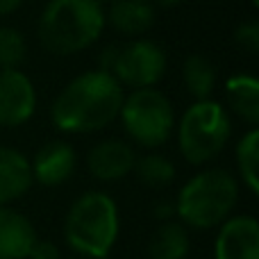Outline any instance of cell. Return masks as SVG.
<instances>
[{
	"mask_svg": "<svg viewBox=\"0 0 259 259\" xmlns=\"http://www.w3.org/2000/svg\"><path fill=\"white\" fill-rule=\"evenodd\" d=\"M123 87L109 73L94 71L64 87L53 105V123L66 132H94L116 121Z\"/></svg>",
	"mask_w": 259,
	"mask_h": 259,
	"instance_id": "cell-1",
	"label": "cell"
},
{
	"mask_svg": "<svg viewBox=\"0 0 259 259\" xmlns=\"http://www.w3.org/2000/svg\"><path fill=\"white\" fill-rule=\"evenodd\" d=\"M105 27L98 0H50L39 21L41 44L55 55H73L89 48Z\"/></svg>",
	"mask_w": 259,
	"mask_h": 259,
	"instance_id": "cell-2",
	"label": "cell"
},
{
	"mask_svg": "<svg viewBox=\"0 0 259 259\" xmlns=\"http://www.w3.org/2000/svg\"><path fill=\"white\" fill-rule=\"evenodd\" d=\"M68 246L84 257H105L118 237V209L103 191L80 196L68 209L64 223Z\"/></svg>",
	"mask_w": 259,
	"mask_h": 259,
	"instance_id": "cell-3",
	"label": "cell"
},
{
	"mask_svg": "<svg viewBox=\"0 0 259 259\" xmlns=\"http://www.w3.org/2000/svg\"><path fill=\"white\" fill-rule=\"evenodd\" d=\"M237 196L239 184L228 170H202L180 189L175 214L191 228H214L230 216L237 205Z\"/></svg>",
	"mask_w": 259,
	"mask_h": 259,
	"instance_id": "cell-4",
	"label": "cell"
},
{
	"mask_svg": "<svg viewBox=\"0 0 259 259\" xmlns=\"http://www.w3.org/2000/svg\"><path fill=\"white\" fill-rule=\"evenodd\" d=\"M230 139L228 112L214 100H196L178 127L180 152L189 164L211 161Z\"/></svg>",
	"mask_w": 259,
	"mask_h": 259,
	"instance_id": "cell-5",
	"label": "cell"
},
{
	"mask_svg": "<svg viewBox=\"0 0 259 259\" xmlns=\"http://www.w3.org/2000/svg\"><path fill=\"white\" fill-rule=\"evenodd\" d=\"M118 116L123 118L132 141L146 148H157L168 141L173 132V107L157 89H134L123 98Z\"/></svg>",
	"mask_w": 259,
	"mask_h": 259,
	"instance_id": "cell-6",
	"label": "cell"
},
{
	"mask_svg": "<svg viewBox=\"0 0 259 259\" xmlns=\"http://www.w3.org/2000/svg\"><path fill=\"white\" fill-rule=\"evenodd\" d=\"M100 71L109 73L118 84L132 89H150L166 71V55L152 41H132L127 46H109L100 59Z\"/></svg>",
	"mask_w": 259,
	"mask_h": 259,
	"instance_id": "cell-7",
	"label": "cell"
},
{
	"mask_svg": "<svg viewBox=\"0 0 259 259\" xmlns=\"http://www.w3.org/2000/svg\"><path fill=\"white\" fill-rule=\"evenodd\" d=\"M36 105L34 87L18 68L0 71V125L16 127L32 116Z\"/></svg>",
	"mask_w": 259,
	"mask_h": 259,
	"instance_id": "cell-8",
	"label": "cell"
},
{
	"mask_svg": "<svg viewBox=\"0 0 259 259\" xmlns=\"http://www.w3.org/2000/svg\"><path fill=\"white\" fill-rule=\"evenodd\" d=\"M216 259H259V223L252 216L225 221L216 237Z\"/></svg>",
	"mask_w": 259,
	"mask_h": 259,
	"instance_id": "cell-9",
	"label": "cell"
},
{
	"mask_svg": "<svg viewBox=\"0 0 259 259\" xmlns=\"http://www.w3.org/2000/svg\"><path fill=\"white\" fill-rule=\"evenodd\" d=\"M30 168L32 180H39L46 187H57L75 170V150L64 141H50L36 152Z\"/></svg>",
	"mask_w": 259,
	"mask_h": 259,
	"instance_id": "cell-10",
	"label": "cell"
},
{
	"mask_svg": "<svg viewBox=\"0 0 259 259\" xmlns=\"http://www.w3.org/2000/svg\"><path fill=\"white\" fill-rule=\"evenodd\" d=\"M137 157H134L132 146L118 139L103 141L89 152V170L98 180H121L130 170H134Z\"/></svg>",
	"mask_w": 259,
	"mask_h": 259,
	"instance_id": "cell-11",
	"label": "cell"
},
{
	"mask_svg": "<svg viewBox=\"0 0 259 259\" xmlns=\"http://www.w3.org/2000/svg\"><path fill=\"white\" fill-rule=\"evenodd\" d=\"M36 232L23 214L0 207V259H25Z\"/></svg>",
	"mask_w": 259,
	"mask_h": 259,
	"instance_id": "cell-12",
	"label": "cell"
},
{
	"mask_svg": "<svg viewBox=\"0 0 259 259\" xmlns=\"http://www.w3.org/2000/svg\"><path fill=\"white\" fill-rule=\"evenodd\" d=\"M105 23H109L121 34L139 36L155 23V7L150 0H112Z\"/></svg>",
	"mask_w": 259,
	"mask_h": 259,
	"instance_id": "cell-13",
	"label": "cell"
},
{
	"mask_svg": "<svg viewBox=\"0 0 259 259\" xmlns=\"http://www.w3.org/2000/svg\"><path fill=\"white\" fill-rule=\"evenodd\" d=\"M32 187L30 161L14 148L0 146V207L21 198Z\"/></svg>",
	"mask_w": 259,
	"mask_h": 259,
	"instance_id": "cell-14",
	"label": "cell"
},
{
	"mask_svg": "<svg viewBox=\"0 0 259 259\" xmlns=\"http://www.w3.org/2000/svg\"><path fill=\"white\" fill-rule=\"evenodd\" d=\"M228 105L239 118L250 125L259 123V82L252 75H234L225 84Z\"/></svg>",
	"mask_w": 259,
	"mask_h": 259,
	"instance_id": "cell-15",
	"label": "cell"
},
{
	"mask_svg": "<svg viewBox=\"0 0 259 259\" xmlns=\"http://www.w3.org/2000/svg\"><path fill=\"white\" fill-rule=\"evenodd\" d=\"M189 252V234L182 223L164 221L155 230L148 246L150 259H184Z\"/></svg>",
	"mask_w": 259,
	"mask_h": 259,
	"instance_id": "cell-16",
	"label": "cell"
},
{
	"mask_svg": "<svg viewBox=\"0 0 259 259\" xmlns=\"http://www.w3.org/2000/svg\"><path fill=\"white\" fill-rule=\"evenodd\" d=\"M184 84H187L189 94L196 100H209L211 91L216 87V71L211 62L202 55H191L184 62Z\"/></svg>",
	"mask_w": 259,
	"mask_h": 259,
	"instance_id": "cell-17",
	"label": "cell"
},
{
	"mask_svg": "<svg viewBox=\"0 0 259 259\" xmlns=\"http://www.w3.org/2000/svg\"><path fill=\"white\" fill-rule=\"evenodd\" d=\"M237 164L241 180L252 193L259 191V132L250 130L237 146Z\"/></svg>",
	"mask_w": 259,
	"mask_h": 259,
	"instance_id": "cell-18",
	"label": "cell"
},
{
	"mask_svg": "<svg viewBox=\"0 0 259 259\" xmlns=\"http://www.w3.org/2000/svg\"><path fill=\"white\" fill-rule=\"evenodd\" d=\"M134 170H137L139 180L150 189H164L166 184H170L173 178H175L173 161L166 159V157H161V155L141 157V159L134 164Z\"/></svg>",
	"mask_w": 259,
	"mask_h": 259,
	"instance_id": "cell-19",
	"label": "cell"
},
{
	"mask_svg": "<svg viewBox=\"0 0 259 259\" xmlns=\"http://www.w3.org/2000/svg\"><path fill=\"white\" fill-rule=\"evenodd\" d=\"M25 59V39L14 27H0V71H14Z\"/></svg>",
	"mask_w": 259,
	"mask_h": 259,
	"instance_id": "cell-20",
	"label": "cell"
},
{
	"mask_svg": "<svg viewBox=\"0 0 259 259\" xmlns=\"http://www.w3.org/2000/svg\"><path fill=\"white\" fill-rule=\"evenodd\" d=\"M234 39L246 53H257L259 50V25L257 23H243L237 27Z\"/></svg>",
	"mask_w": 259,
	"mask_h": 259,
	"instance_id": "cell-21",
	"label": "cell"
},
{
	"mask_svg": "<svg viewBox=\"0 0 259 259\" xmlns=\"http://www.w3.org/2000/svg\"><path fill=\"white\" fill-rule=\"evenodd\" d=\"M30 259H59V250L55 243L50 241H39L36 239L34 243H32L30 248V255H27Z\"/></svg>",
	"mask_w": 259,
	"mask_h": 259,
	"instance_id": "cell-22",
	"label": "cell"
},
{
	"mask_svg": "<svg viewBox=\"0 0 259 259\" xmlns=\"http://www.w3.org/2000/svg\"><path fill=\"white\" fill-rule=\"evenodd\" d=\"M18 5H21V0H0V16H5V14L14 12Z\"/></svg>",
	"mask_w": 259,
	"mask_h": 259,
	"instance_id": "cell-23",
	"label": "cell"
},
{
	"mask_svg": "<svg viewBox=\"0 0 259 259\" xmlns=\"http://www.w3.org/2000/svg\"><path fill=\"white\" fill-rule=\"evenodd\" d=\"M155 5H159V7H175V5L180 3V0H152Z\"/></svg>",
	"mask_w": 259,
	"mask_h": 259,
	"instance_id": "cell-24",
	"label": "cell"
},
{
	"mask_svg": "<svg viewBox=\"0 0 259 259\" xmlns=\"http://www.w3.org/2000/svg\"><path fill=\"white\" fill-rule=\"evenodd\" d=\"M250 3H252V5H255V7H257V5H259V0H250Z\"/></svg>",
	"mask_w": 259,
	"mask_h": 259,
	"instance_id": "cell-25",
	"label": "cell"
},
{
	"mask_svg": "<svg viewBox=\"0 0 259 259\" xmlns=\"http://www.w3.org/2000/svg\"><path fill=\"white\" fill-rule=\"evenodd\" d=\"M98 3H100V0H98Z\"/></svg>",
	"mask_w": 259,
	"mask_h": 259,
	"instance_id": "cell-26",
	"label": "cell"
}]
</instances>
